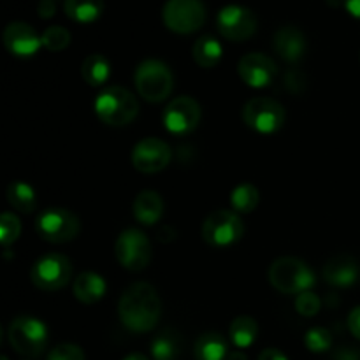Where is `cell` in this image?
Returning <instances> with one entry per match:
<instances>
[{"label":"cell","mask_w":360,"mask_h":360,"mask_svg":"<svg viewBox=\"0 0 360 360\" xmlns=\"http://www.w3.org/2000/svg\"><path fill=\"white\" fill-rule=\"evenodd\" d=\"M7 200L11 207L20 213H32L37 207V197L34 188L23 181H13L7 186Z\"/></svg>","instance_id":"26"},{"label":"cell","mask_w":360,"mask_h":360,"mask_svg":"<svg viewBox=\"0 0 360 360\" xmlns=\"http://www.w3.org/2000/svg\"><path fill=\"white\" fill-rule=\"evenodd\" d=\"M162 302L150 283H134L123 292L118 302V315L132 333H150L160 320Z\"/></svg>","instance_id":"1"},{"label":"cell","mask_w":360,"mask_h":360,"mask_svg":"<svg viewBox=\"0 0 360 360\" xmlns=\"http://www.w3.org/2000/svg\"><path fill=\"white\" fill-rule=\"evenodd\" d=\"M306 37L299 28L283 27L274 34L273 48L280 58L285 62L295 63L304 56L306 53Z\"/></svg>","instance_id":"18"},{"label":"cell","mask_w":360,"mask_h":360,"mask_svg":"<svg viewBox=\"0 0 360 360\" xmlns=\"http://www.w3.org/2000/svg\"><path fill=\"white\" fill-rule=\"evenodd\" d=\"M162 18L169 30L176 34H192L206 23V6L202 0H167Z\"/></svg>","instance_id":"7"},{"label":"cell","mask_w":360,"mask_h":360,"mask_svg":"<svg viewBox=\"0 0 360 360\" xmlns=\"http://www.w3.org/2000/svg\"><path fill=\"white\" fill-rule=\"evenodd\" d=\"M65 14L77 23H91L104 9V0H65Z\"/></svg>","instance_id":"25"},{"label":"cell","mask_w":360,"mask_h":360,"mask_svg":"<svg viewBox=\"0 0 360 360\" xmlns=\"http://www.w3.org/2000/svg\"><path fill=\"white\" fill-rule=\"evenodd\" d=\"M171 160V148L157 137H146L139 141L132 150L134 167L144 174H153L167 167Z\"/></svg>","instance_id":"14"},{"label":"cell","mask_w":360,"mask_h":360,"mask_svg":"<svg viewBox=\"0 0 360 360\" xmlns=\"http://www.w3.org/2000/svg\"><path fill=\"white\" fill-rule=\"evenodd\" d=\"M183 341L176 330H162L151 341V357L155 360H178Z\"/></svg>","instance_id":"22"},{"label":"cell","mask_w":360,"mask_h":360,"mask_svg":"<svg viewBox=\"0 0 360 360\" xmlns=\"http://www.w3.org/2000/svg\"><path fill=\"white\" fill-rule=\"evenodd\" d=\"M348 327H350L352 334L360 341V306L352 309V313L348 315Z\"/></svg>","instance_id":"35"},{"label":"cell","mask_w":360,"mask_h":360,"mask_svg":"<svg viewBox=\"0 0 360 360\" xmlns=\"http://www.w3.org/2000/svg\"><path fill=\"white\" fill-rule=\"evenodd\" d=\"M4 44L7 51L13 53L14 56L27 58V56L35 55L42 46V37H39L34 27L21 21L9 23L4 30Z\"/></svg>","instance_id":"16"},{"label":"cell","mask_w":360,"mask_h":360,"mask_svg":"<svg viewBox=\"0 0 360 360\" xmlns=\"http://www.w3.org/2000/svg\"><path fill=\"white\" fill-rule=\"evenodd\" d=\"M229 357L227 341L218 333H206L197 340L195 359L197 360H225Z\"/></svg>","instance_id":"21"},{"label":"cell","mask_w":360,"mask_h":360,"mask_svg":"<svg viewBox=\"0 0 360 360\" xmlns=\"http://www.w3.org/2000/svg\"><path fill=\"white\" fill-rule=\"evenodd\" d=\"M304 345L313 354H323V352L330 350V347H333V334H330V330L323 329V327H313L306 333Z\"/></svg>","instance_id":"29"},{"label":"cell","mask_w":360,"mask_h":360,"mask_svg":"<svg viewBox=\"0 0 360 360\" xmlns=\"http://www.w3.org/2000/svg\"><path fill=\"white\" fill-rule=\"evenodd\" d=\"M72 276V266L65 255L48 253L41 257L30 269V280L37 288L55 292L65 287Z\"/></svg>","instance_id":"9"},{"label":"cell","mask_w":360,"mask_h":360,"mask_svg":"<svg viewBox=\"0 0 360 360\" xmlns=\"http://www.w3.org/2000/svg\"><path fill=\"white\" fill-rule=\"evenodd\" d=\"M227 360H248L246 359V355L243 354V352H231V354H229V357H227Z\"/></svg>","instance_id":"40"},{"label":"cell","mask_w":360,"mask_h":360,"mask_svg":"<svg viewBox=\"0 0 360 360\" xmlns=\"http://www.w3.org/2000/svg\"><path fill=\"white\" fill-rule=\"evenodd\" d=\"M95 112L105 125L125 127L139 112V102L127 88L109 86L95 98Z\"/></svg>","instance_id":"2"},{"label":"cell","mask_w":360,"mask_h":360,"mask_svg":"<svg viewBox=\"0 0 360 360\" xmlns=\"http://www.w3.org/2000/svg\"><path fill=\"white\" fill-rule=\"evenodd\" d=\"M123 360H148V357H144L143 354H132V355H129V357L123 359Z\"/></svg>","instance_id":"41"},{"label":"cell","mask_w":360,"mask_h":360,"mask_svg":"<svg viewBox=\"0 0 360 360\" xmlns=\"http://www.w3.org/2000/svg\"><path fill=\"white\" fill-rule=\"evenodd\" d=\"M295 309L302 316H315L320 311V297L309 290L302 292L295 297Z\"/></svg>","instance_id":"32"},{"label":"cell","mask_w":360,"mask_h":360,"mask_svg":"<svg viewBox=\"0 0 360 360\" xmlns=\"http://www.w3.org/2000/svg\"><path fill=\"white\" fill-rule=\"evenodd\" d=\"M334 360H360V350L352 347H341L334 352Z\"/></svg>","instance_id":"34"},{"label":"cell","mask_w":360,"mask_h":360,"mask_svg":"<svg viewBox=\"0 0 360 360\" xmlns=\"http://www.w3.org/2000/svg\"><path fill=\"white\" fill-rule=\"evenodd\" d=\"M238 74L248 86L266 88L276 79L278 65L264 53H248L239 60Z\"/></svg>","instance_id":"15"},{"label":"cell","mask_w":360,"mask_h":360,"mask_svg":"<svg viewBox=\"0 0 360 360\" xmlns=\"http://www.w3.org/2000/svg\"><path fill=\"white\" fill-rule=\"evenodd\" d=\"M259 360H288L287 355L283 352H280L278 348H266V350L260 354Z\"/></svg>","instance_id":"37"},{"label":"cell","mask_w":360,"mask_h":360,"mask_svg":"<svg viewBox=\"0 0 360 360\" xmlns=\"http://www.w3.org/2000/svg\"><path fill=\"white\" fill-rule=\"evenodd\" d=\"M200 122V105L195 98L183 95L169 102L164 111V125L174 136H185L197 129Z\"/></svg>","instance_id":"13"},{"label":"cell","mask_w":360,"mask_h":360,"mask_svg":"<svg viewBox=\"0 0 360 360\" xmlns=\"http://www.w3.org/2000/svg\"><path fill=\"white\" fill-rule=\"evenodd\" d=\"M323 280L329 285H333V287H352L359 280L357 260L352 255H347V253L333 257L323 266Z\"/></svg>","instance_id":"17"},{"label":"cell","mask_w":360,"mask_h":360,"mask_svg":"<svg viewBox=\"0 0 360 360\" xmlns=\"http://www.w3.org/2000/svg\"><path fill=\"white\" fill-rule=\"evenodd\" d=\"M20 234H21L20 218L13 213H4L2 217H0V236H2L0 241H2V245L7 248V246L13 245V243L20 238Z\"/></svg>","instance_id":"31"},{"label":"cell","mask_w":360,"mask_h":360,"mask_svg":"<svg viewBox=\"0 0 360 360\" xmlns=\"http://www.w3.org/2000/svg\"><path fill=\"white\" fill-rule=\"evenodd\" d=\"M269 281L281 294H302L315 285V274L308 264L295 257H281L269 267Z\"/></svg>","instance_id":"3"},{"label":"cell","mask_w":360,"mask_h":360,"mask_svg":"<svg viewBox=\"0 0 360 360\" xmlns=\"http://www.w3.org/2000/svg\"><path fill=\"white\" fill-rule=\"evenodd\" d=\"M341 2H345V0H327V4H329L330 7H338Z\"/></svg>","instance_id":"42"},{"label":"cell","mask_w":360,"mask_h":360,"mask_svg":"<svg viewBox=\"0 0 360 360\" xmlns=\"http://www.w3.org/2000/svg\"><path fill=\"white\" fill-rule=\"evenodd\" d=\"M48 360H84V352L77 345L62 343L49 352Z\"/></svg>","instance_id":"33"},{"label":"cell","mask_w":360,"mask_h":360,"mask_svg":"<svg viewBox=\"0 0 360 360\" xmlns=\"http://www.w3.org/2000/svg\"><path fill=\"white\" fill-rule=\"evenodd\" d=\"M164 213V200L153 190H143L134 200V217L139 224L151 227L157 224Z\"/></svg>","instance_id":"19"},{"label":"cell","mask_w":360,"mask_h":360,"mask_svg":"<svg viewBox=\"0 0 360 360\" xmlns=\"http://www.w3.org/2000/svg\"><path fill=\"white\" fill-rule=\"evenodd\" d=\"M157 238H158V241H162V243L174 241V238H176V232H174V229H172V227H167V225H164V227H160V229H158V234H157Z\"/></svg>","instance_id":"38"},{"label":"cell","mask_w":360,"mask_h":360,"mask_svg":"<svg viewBox=\"0 0 360 360\" xmlns=\"http://www.w3.org/2000/svg\"><path fill=\"white\" fill-rule=\"evenodd\" d=\"M105 281L104 278L95 273H83L74 280L72 292L77 301L83 304H95L105 295Z\"/></svg>","instance_id":"20"},{"label":"cell","mask_w":360,"mask_h":360,"mask_svg":"<svg viewBox=\"0 0 360 360\" xmlns=\"http://www.w3.org/2000/svg\"><path fill=\"white\" fill-rule=\"evenodd\" d=\"M56 6L53 0H41L37 6V13L41 18H51L55 14Z\"/></svg>","instance_id":"36"},{"label":"cell","mask_w":360,"mask_h":360,"mask_svg":"<svg viewBox=\"0 0 360 360\" xmlns=\"http://www.w3.org/2000/svg\"><path fill=\"white\" fill-rule=\"evenodd\" d=\"M35 231L44 241L62 245L77 238L81 224L79 218L65 207H48L37 217Z\"/></svg>","instance_id":"6"},{"label":"cell","mask_w":360,"mask_h":360,"mask_svg":"<svg viewBox=\"0 0 360 360\" xmlns=\"http://www.w3.org/2000/svg\"><path fill=\"white\" fill-rule=\"evenodd\" d=\"M345 7L352 16L360 20V0H345Z\"/></svg>","instance_id":"39"},{"label":"cell","mask_w":360,"mask_h":360,"mask_svg":"<svg viewBox=\"0 0 360 360\" xmlns=\"http://www.w3.org/2000/svg\"><path fill=\"white\" fill-rule=\"evenodd\" d=\"M0 360H9V359H7V357H6V355H4V357H2V359H0Z\"/></svg>","instance_id":"43"},{"label":"cell","mask_w":360,"mask_h":360,"mask_svg":"<svg viewBox=\"0 0 360 360\" xmlns=\"http://www.w3.org/2000/svg\"><path fill=\"white\" fill-rule=\"evenodd\" d=\"M81 76L90 86H101L111 76V65L104 55L94 53L84 58L83 65H81Z\"/></svg>","instance_id":"24"},{"label":"cell","mask_w":360,"mask_h":360,"mask_svg":"<svg viewBox=\"0 0 360 360\" xmlns=\"http://www.w3.org/2000/svg\"><path fill=\"white\" fill-rule=\"evenodd\" d=\"M243 120L257 132L273 134L283 127L285 109L274 98L255 97L243 108Z\"/></svg>","instance_id":"10"},{"label":"cell","mask_w":360,"mask_h":360,"mask_svg":"<svg viewBox=\"0 0 360 360\" xmlns=\"http://www.w3.org/2000/svg\"><path fill=\"white\" fill-rule=\"evenodd\" d=\"M136 88L141 97L148 102H162L169 97L174 86V77L171 69L160 60H144L137 65Z\"/></svg>","instance_id":"4"},{"label":"cell","mask_w":360,"mask_h":360,"mask_svg":"<svg viewBox=\"0 0 360 360\" xmlns=\"http://www.w3.org/2000/svg\"><path fill=\"white\" fill-rule=\"evenodd\" d=\"M70 44V32L65 27H49L42 34V46L49 51H62Z\"/></svg>","instance_id":"30"},{"label":"cell","mask_w":360,"mask_h":360,"mask_svg":"<svg viewBox=\"0 0 360 360\" xmlns=\"http://www.w3.org/2000/svg\"><path fill=\"white\" fill-rule=\"evenodd\" d=\"M115 253L118 262L122 264L125 269L143 271L150 266L151 257H153V250H151L150 239L146 234L137 229H127L116 239Z\"/></svg>","instance_id":"8"},{"label":"cell","mask_w":360,"mask_h":360,"mask_svg":"<svg viewBox=\"0 0 360 360\" xmlns=\"http://www.w3.org/2000/svg\"><path fill=\"white\" fill-rule=\"evenodd\" d=\"M231 204L238 213H252L259 204V190L250 183L236 186L231 195Z\"/></svg>","instance_id":"28"},{"label":"cell","mask_w":360,"mask_h":360,"mask_svg":"<svg viewBox=\"0 0 360 360\" xmlns=\"http://www.w3.org/2000/svg\"><path fill=\"white\" fill-rule=\"evenodd\" d=\"M218 32L234 42L246 41L257 32V16L245 6H225L217 16Z\"/></svg>","instance_id":"12"},{"label":"cell","mask_w":360,"mask_h":360,"mask_svg":"<svg viewBox=\"0 0 360 360\" xmlns=\"http://www.w3.org/2000/svg\"><path fill=\"white\" fill-rule=\"evenodd\" d=\"M257 334H259V326L252 316H238L229 329L231 341L238 348L252 347L257 340Z\"/></svg>","instance_id":"27"},{"label":"cell","mask_w":360,"mask_h":360,"mask_svg":"<svg viewBox=\"0 0 360 360\" xmlns=\"http://www.w3.org/2000/svg\"><path fill=\"white\" fill-rule=\"evenodd\" d=\"M243 236V221L234 211H213L202 224V238L214 248L234 245Z\"/></svg>","instance_id":"11"},{"label":"cell","mask_w":360,"mask_h":360,"mask_svg":"<svg viewBox=\"0 0 360 360\" xmlns=\"http://www.w3.org/2000/svg\"><path fill=\"white\" fill-rule=\"evenodd\" d=\"M193 60L204 69H211L217 65L221 58V44L213 35H202L195 41L192 48Z\"/></svg>","instance_id":"23"},{"label":"cell","mask_w":360,"mask_h":360,"mask_svg":"<svg viewBox=\"0 0 360 360\" xmlns=\"http://www.w3.org/2000/svg\"><path fill=\"white\" fill-rule=\"evenodd\" d=\"M9 345L23 357H39L48 343V329L34 316H18L7 330Z\"/></svg>","instance_id":"5"}]
</instances>
